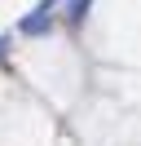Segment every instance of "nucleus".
I'll return each instance as SVG.
<instances>
[{
  "label": "nucleus",
  "instance_id": "obj_2",
  "mask_svg": "<svg viewBox=\"0 0 141 146\" xmlns=\"http://www.w3.org/2000/svg\"><path fill=\"white\" fill-rule=\"evenodd\" d=\"M0 58H5V40H0Z\"/></svg>",
  "mask_w": 141,
  "mask_h": 146
},
{
  "label": "nucleus",
  "instance_id": "obj_1",
  "mask_svg": "<svg viewBox=\"0 0 141 146\" xmlns=\"http://www.w3.org/2000/svg\"><path fill=\"white\" fill-rule=\"evenodd\" d=\"M49 13H53V0L44 5L40 13H26V18H22V31H26V36H40V31H49Z\"/></svg>",
  "mask_w": 141,
  "mask_h": 146
}]
</instances>
